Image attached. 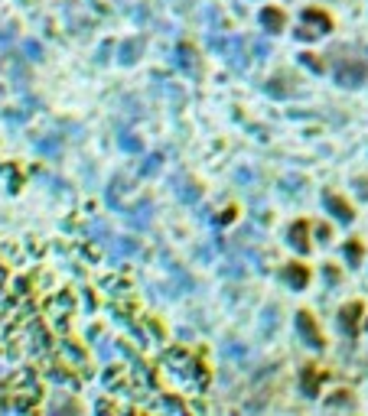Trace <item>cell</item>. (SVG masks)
I'll return each mask as SVG.
<instances>
[{
  "instance_id": "1",
  "label": "cell",
  "mask_w": 368,
  "mask_h": 416,
  "mask_svg": "<svg viewBox=\"0 0 368 416\" xmlns=\"http://www.w3.org/2000/svg\"><path fill=\"white\" fill-rule=\"evenodd\" d=\"M336 72H339V82L343 85H362L365 82V62L358 56H349V52H336Z\"/></svg>"
},
{
  "instance_id": "2",
  "label": "cell",
  "mask_w": 368,
  "mask_h": 416,
  "mask_svg": "<svg viewBox=\"0 0 368 416\" xmlns=\"http://www.w3.org/2000/svg\"><path fill=\"white\" fill-rule=\"evenodd\" d=\"M296 322H300V329H303V335H307L310 338V345H323V335H319V329H316V322H313V319H310V312H300V316H296Z\"/></svg>"
},
{
  "instance_id": "3",
  "label": "cell",
  "mask_w": 368,
  "mask_h": 416,
  "mask_svg": "<svg viewBox=\"0 0 368 416\" xmlns=\"http://www.w3.org/2000/svg\"><path fill=\"white\" fill-rule=\"evenodd\" d=\"M307 231H310V224H307V221H296L294 228H290V241H294V247H296V251H310Z\"/></svg>"
},
{
  "instance_id": "4",
  "label": "cell",
  "mask_w": 368,
  "mask_h": 416,
  "mask_svg": "<svg viewBox=\"0 0 368 416\" xmlns=\"http://www.w3.org/2000/svg\"><path fill=\"white\" fill-rule=\"evenodd\" d=\"M261 20H264V26H268V30H274V33H277V30H283V23H287V16H283L277 7H268V10H261Z\"/></svg>"
},
{
  "instance_id": "5",
  "label": "cell",
  "mask_w": 368,
  "mask_h": 416,
  "mask_svg": "<svg viewBox=\"0 0 368 416\" xmlns=\"http://www.w3.org/2000/svg\"><path fill=\"white\" fill-rule=\"evenodd\" d=\"M358 312H362V303H349V306H345L343 312H339V316H343V325H345V332H349V335H356Z\"/></svg>"
},
{
  "instance_id": "6",
  "label": "cell",
  "mask_w": 368,
  "mask_h": 416,
  "mask_svg": "<svg viewBox=\"0 0 368 416\" xmlns=\"http://www.w3.org/2000/svg\"><path fill=\"white\" fill-rule=\"evenodd\" d=\"M287 280L294 283L296 290H303V286H307V280H310L307 267H300V264H290V267H287Z\"/></svg>"
},
{
  "instance_id": "7",
  "label": "cell",
  "mask_w": 368,
  "mask_h": 416,
  "mask_svg": "<svg viewBox=\"0 0 368 416\" xmlns=\"http://www.w3.org/2000/svg\"><path fill=\"white\" fill-rule=\"evenodd\" d=\"M303 20H307V23H316L319 33H329V30H332V20L323 10H307V13H303Z\"/></svg>"
},
{
  "instance_id": "8",
  "label": "cell",
  "mask_w": 368,
  "mask_h": 416,
  "mask_svg": "<svg viewBox=\"0 0 368 416\" xmlns=\"http://www.w3.org/2000/svg\"><path fill=\"white\" fill-rule=\"evenodd\" d=\"M326 202H329V208L339 215L343 221H352V208H349V202L345 198H339V196H326Z\"/></svg>"
},
{
  "instance_id": "9",
  "label": "cell",
  "mask_w": 368,
  "mask_h": 416,
  "mask_svg": "<svg viewBox=\"0 0 368 416\" xmlns=\"http://www.w3.org/2000/svg\"><path fill=\"white\" fill-rule=\"evenodd\" d=\"M349 257H352V260L362 257V247H358V241H352V244H349Z\"/></svg>"
}]
</instances>
